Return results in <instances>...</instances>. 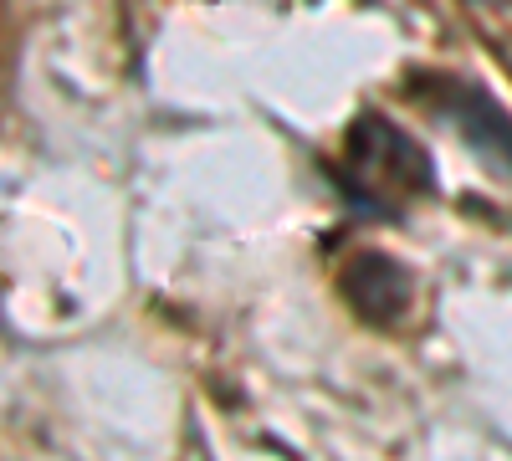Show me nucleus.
Instances as JSON below:
<instances>
[]
</instances>
